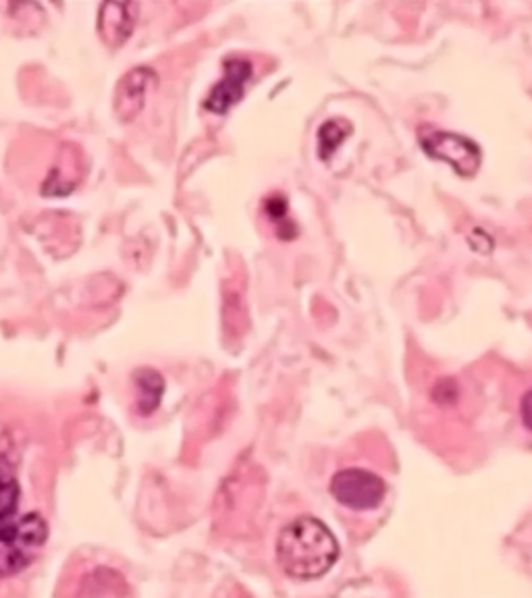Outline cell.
Here are the masks:
<instances>
[{
	"label": "cell",
	"instance_id": "obj_9",
	"mask_svg": "<svg viewBox=\"0 0 532 598\" xmlns=\"http://www.w3.org/2000/svg\"><path fill=\"white\" fill-rule=\"evenodd\" d=\"M19 507V482L11 461L0 455V526L11 522Z\"/></svg>",
	"mask_w": 532,
	"mask_h": 598
},
{
	"label": "cell",
	"instance_id": "obj_10",
	"mask_svg": "<svg viewBox=\"0 0 532 598\" xmlns=\"http://www.w3.org/2000/svg\"><path fill=\"white\" fill-rule=\"evenodd\" d=\"M263 213H265L266 218L273 223L275 227V233L277 237L282 239H294L296 237V225L289 216V204H287V198L275 192V194H268L265 202H263Z\"/></svg>",
	"mask_w": 532,
	"mask_h": 598
},
{
	"label": "cell",
	"instance_id": "obj_4",
	"mask_svg": "<svg viewBox=\"0 0 532 598\" xmlns=\"http://www.w3.org/2000/svg\"><path fill=\"white\" fill-rule=\"evenodd\" d=\"M387 487L381 476L362 468H347L331 480V494L354 511H368L381 506Z\"/></svg>",
	"mask_w": 532,
	"mask_h": 598
},
{
	"label": "cell",
	"instance_id": "obj_7",
	"mask_svg": "<svg viewBox=\"0 0 532 598\" xmlns=\"http://www.w3.org/2000/svg\"><path fill=\"white\" fill-rule=\"evenodd\" d=\"M136 21H138V4L136 2L109 0L100 7L98 33L107 47H124L131 36V31L136 28Z\"/></svg>",
	"mask_w": 532,
	"mask_h": 598
},
{
	"label": "cell",
	"instance_id": "obj_11",
	"mask_svg": "<svg viewBox=\"0 0 532 598\" xmlns=\"http://www.w3.org/2000/svg\"><path fill=\"white\" fill-rule=\"evenodd\" d=\"M352 131V125L347 121H339V119H333L321 127L318 131V154L323 160H329L331 156L335 154V150L339 148V144L344 141Z\"/></svg>",
	"mask_w": 532,
	"mask_h": 598
},
{
	"label": "cell",
	"instance_id": "obj_3",
	"mask_svg": "<svg viewBox=\"0 0 532 598\" xmlns=\"http://www.w3.org/2000/svg\"><path fill=\"white\" fill-rule=\"evenodd\" d=\"M418 139L424 153L454 167L462 177H474L481 167L483 154L474 139L462 134L439 129L435 125H421Z\"/></svg>",
	"mask_w": 532,
	"mask_h": 598
},
{
	"label": "cell",
	"instance_id": "obj_5",
	"mask_svg": "<svg viewBox=\"0 0 532 598\" xmlns=\"http://www.w3.org/2000/svg\"><path fill=\"white\" fill-rule=\"evenodd\" d=\"M157 84L158 77L155 69H150L146 65L127 71L115 88V98H112L115 115L124 124L134 121L140 115L141 108L146 107V98L157 88Z\"/></svg>",
	"mask_w": 532,
	"mask_h": 598
},
{
	"label": "cell",
	"instance_id": "obj_1",
	"mask_svg": "<svg viewBox=\"0 0 532 598\" xmlns=\"http://www.w3.org/2000/svg\"><path fill=\"white\" fill-rule=\"evenodd\" d=\"M339 557V545L321 520L304 516L287 523L277 542V559L283 571L296 580L325 576Z\"/></svg>",
	"mask_w": 532,
	"mask_h": 598
},
{
	"label": "cell",
	"instance_id": "obj_6",
	"mask_svg": "<svg viewBox=\"0 0 532 598\" xmlns=\"http://www.w3.org/2000/svg\"><path fill=\"white\" fill-rule=\"evenodd\" d=\"M252 77V62L242 57H231L223 65V79L206 96V108L213 112H227L242 100Z\"/></svg>",
	"mask_w": 532,
	"mask_h": 598
},
{
	"label": "cell",
	"instance_id": "obj_2",
	"mask_svg": "<svg viewBox=\"0 0 532 598\" xmlns=\"http://www.w3.org/2000/svg\"><path fill=\"white\" fill-rule=\"evenodd\" d=\"M47 538L48 523L40 513H28L19 522L0 526V578H11L30 568Z\"/></svg>",
	"mask_w": 532,
	"mask_h": 598
},
{
	"label": "cell",
	"instance_id": "obj_12",
	"mask_svg": "<svg viewBox=\"0 0 532 598\" xmlns=\"http://www.w3.org/2000/svg\"><path fill=\"white\" fill-rule=\"evenodd\" d=\"M520 415H522V422L524 427L532 432V389L524 393V398L520 401Z\"/></svg>",
	"mask_w": 532,
	"mask_h": 598
},
{
	"label": "cell",
	"instance_id": "obj_8",
	"mask_svg": "<svg viewBox=\"0 0 532 598\" xmlns=\"http://www.w3.org/2000/svg\"><path fill=\"white\" fill-rule=\"evenodd\" d=\"M136 389H138V410L141 414H152L162 399L165 391V381L158 374L157 370L141 369L134 376Z\"/></svg>",
	"mask_w": 532,
	"mask_h": 598
}]
</instances>
